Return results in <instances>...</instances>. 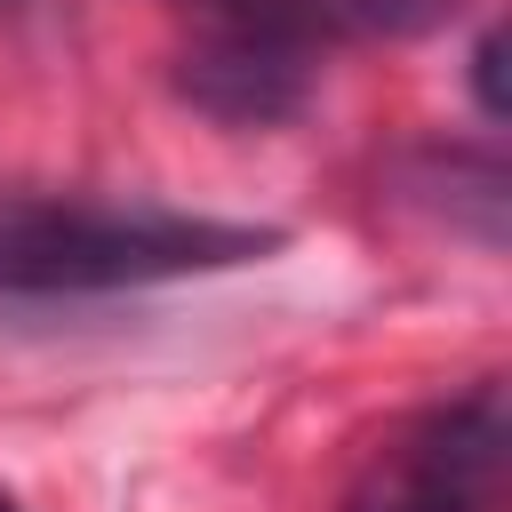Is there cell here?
I'll return each instance as SVG.
<instances>
[{
  "label": "cell",
  "mask_w": 512,
  "mask_h": 512,
  "mask_svg": "<svg viewBox=\"0 0 512 512\" xmlns=\"http://www.w3.org/2000/svg\"><path fill=\"white\" fill-rule=\"evenodd\" d=\"M504 392L472 384L464 400L424 408L360 480L352 512H504Z\"/></svg>",
  "instance_id": "7a4b0ae2"
},
{
  "label": "cell",
  "mask_w": 512,
  "mask_h": 512,
  "mask_svg": "<svg viewBox=\"0 0 512 512\" xmlns=\"http://www.w3.org/2000/svg\"><path fill=\"white\" fill-rule=\"evenodd\" d=\"M200 32H256L320 64V48L344 40H416L464 16V0H176Z\"/></svg>",
  "instance_id": "3957f363"
},
{
  "label": "cell",
  "mask_w": 512,
  "mask_h": 512,
  "mask_svg": "<svg viewBox=\"0 0 512 512\" xmlns=\"http://www.w3.org/2000/svg\"><path fill=\"white\" fill-rule=\"evenodd\" d=\"M16 8H24V0H0V16H16Z\"/></svg>",
  "instance_id": "8992f818"
},
{
  "label": "cell",
  "mask_w": 512,
  "mask_h": 512,
  "mask_svg": "<svg viewBox=\"0 0 512 512\" xmlns=\"http://www.w3.org/2000/svg\"><path fill=\"white\" fill-rule=\"evenodd\" d=\"M272 224L184 216L160 200H72V192H0V296H112L192 272H232L272 256Z\"/></svg>",
  "instance_id": "6da1fadb"
},
{
  "label": "cell",
  "mask_w": 512,
  "mask_h": 512,
  "mask_svg": "<svg viewBox=\"0 0 512 512\" xmlns=\"http://www.w3.org/2000/svg\"><path fill=\"white\" fill-rule=\"evenodd\" d=\"M496 64H504V32H488V40L472 48V88H480V112H488V120H504V88H496Z\"/></svg>",
  "instance_id": "5b68a950"
},
{
  "label": "cell",
  "mask_w": 512,
  "mask_h": 512,
  "mask_svg": "<svg viewBox=\"0 0 512 512\" xmlns=\"http://www.w3.org/2000/svg\"><path fill=\"white\" fill-rule=\"evenodd\" d=\"M0 512H16V504H8V496H0Z\"/></svg>",
  "instance_id": "52a82bcc"
},
{
  "label": "cell",
  "mask_w": 512,
  "mask_h": 512,
  "mask_svg": "<svg viewBox=\"0 0 512 512\" xmlns=\"http://www.w3.org/2000/svg\"><path fill=\"white\" fill-rule=\"evenodd\" d=\"M176 88L224 128H272L312 96V56L256 40V32H200L192 24V48L176 56Z\"/></svg>",
  "instance_id": "277c9868"
}]
</instances>
